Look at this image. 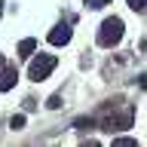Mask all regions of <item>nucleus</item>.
<instances>
[{
  "label": "nucleus",
  "mask_w": 147,
  "mask_h": 147,
  "mask_svg": "<svg viewBox=\"0 0 147 147\" xmlns=\"http://www.w3.org/2000/svg\"><path fill=\"white\" fill-rule=\"evenodd\" d=\"M129 6L135 9V12H144V0H129Z\"/></svg>",
  "instance_id": "9b49d317"
},
{
  "label": "nucleus",
  "mask_w": 147,
  "mask_h": 147,
  "mask_svg": "<svg viewBox=\"0 0 147 147\" xmlns=\"http://www.w3.org/2000/svg\"><path fill=\"white\" fill-rule=\"evenodd\" d=\"M110 0H86V6H92V9H101V6H107Z\"/></svg>",
  "instance_id": "9d476101"
},
{
  "label": "nucleus",
  "mask_w": 147,
  "mask_h": 147,
  "mask_svg": "<svg viewBox=\"0 0 147 147\" xmlns=\"http://www.w3.org/2000/svg\"><path fill=\"white\" fill-rule=\"evenodd\" d=\"M49 107H52V110L61 107V95H52V98H49Z\"/></svg>",
  "instance_id": "f8f14e48"
},
{
  "label": "nucleus",
  "mask_w": 147,
  "mask_h": 147,
  "mask_svg": "<svg viewBox=\"0 0 147 147\" xmlns=\"http://www.w3.org/2000/svg\"><path fill=\"white\" fill-rule=\"evenodd\" d=\"M9 126L12 129H25V113H16V117L9 119Z\"/></svg>",
  "instance_id": "1a4fd4ad"
},
{
  "label": "nucleus",
  "mask_w": 147,
  "mask_h": 147,
  "mask_svg": "<svg viewBox=\"0 0 147 147\" xmlns=\"http://www.w3.org/2000/svg\"><path fill=\"white\" fill-rule=\"evenodd\" d=\"M119 40H123V18H104L98 28V46H104V49H110V46H117Z\"/></svg>",
  "instance_id": "f03ea898"
},
{
  "label": "nucleus",
  "mask_w": 147,
  "mask_h": 147,
  "mask_svg": "<svg viewBox=\"0 0 147 147\" xmlns=\"http://www.w3.org/2000/svg\"><path fill=\"white\" fill-rule=\"evenodd\" d=\"M37 49V40H31V37H28V40H22V43H18V55H22V58H28V55L34 52Z\"/></svg>",
  "instance_id": "423d86ee"
},
{
  "label": "nucleus",
  "mask_w": 147,
  "mask_h": 147,
  "mask_svg": "<svg viewBox=\"0 0 147 147\" xmlns=\"http://www.w3.org/2000/svg\"><path fill=\"white\" fill-rule=\"evenodd\" d=\"M113 147H141L135 141V138H117V141H113Z\"/></svg>",
  "instance_id": "0eeeda50"
},
{
  "label": "nucleus",
  "mask_w": 147,
  "mask_h": 147,
  "mask_svg": "<svg viewBox=\"0 0 147 147\" xmlns=\"http://www.w3.org/2000/svg\"><path fill=\"white\" fill-rule=\"evenodd\" d=\"M80 147H101V144H98V141H83Z\"/></svg>",
  "instance_id": "ddd939ff"
},
{
  "label": "nucleus",
  "mask_w": 147,
  "mask_h": 147,
  "mask_svg": "<svg viewBox=\"0 0 147 147\" xmlns=\"http://www.w3.org/2000/svg\"><path fill=\"white\" fill-rule=\"evenodd\" d=\"M52 67H55V55H40V58H34L31 61V80H46L49 74H52Z\"/></svg>",
  "instance_id": "7ed1b4c3"
},
{
  "label": "nucleus",
  "mask_w": 147,
  "mask_h": 147,
  "mask_svg": "<svg viewBox=\"0 0 147 147\" xmlns=\"http://www.w3.org/2000/svg\"><path fill=\"white\" fill-rule=\"evenodd\" d=\"M74 126H77V129H95V119H92V117H80Z\"/></svg>",
  "instance_id": "6e6552de"
},
{
  "label": "nucleus",
  "mask_w": 147,
  "mask_h": 147,
  "mask_svg": "<svg viewBox=\"0 0 147 147\" xmlns=\"http://www.w3.org/2000/svg\"><path fill=\"white\" fill-rule=\"evenodd\" d=\"M16 80H18V71L9 64V67H3L0 71V92H9L12 86H16Z\"/></svg>",
  "instance_id": "20e7f679"
},
{
  "label": "nucleus",
  "mask_w": 147,
  "mask_h": 147,
  "mask_svg": "<svg viewBox=\"0 0 147 147\" xmlns=\"http://www.w3.org/2000/svg\"><path fill=\"white\" fill-rule=\"evenodd\" d=\"M67 40H71V28H67V25H58V28L49 31V43H52V46H64Z\"/></svg>",
  "instance_id": "39448f33"
},
{
  "label": "nucleus",
  "mask_w": 147,
  "mask_h": 147,
  "mask_svg": "<svg viewBox=\"0 0 147 147\" xmlns=\"http://www.w3.org/2000/svg\"><path fill=\"white\" fill-rule=\"evenodd\" d=\"M119 101H123V98H113V104H107V107L98 113L101 129L113 132V129H129V126H132V119H135V110H132V104H123V110H117Z\"/></svg>",
  "instance_id": "f257e3e1"
}]
</instances>
